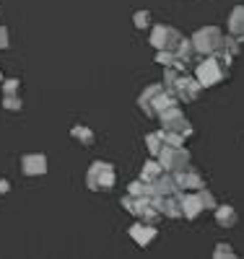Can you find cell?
<instances>
[{
    "instance_id": "21",
    "label": "cell",
    "mask_w": 244,
    "mask_h": 259,
    "mask_svg": "<svg viewBox=\"0 0 244 259\" xmlns=\"http://www.w3.org/2000/svg\"><path fill=\"white\" fill-rule=\"evenodd\" d=\"M132 24H135L138 29H151V13L148 11H138L135 16H132Z\"/></svg>"
},
{
    "instance_id": "28",
    "label": "cell",
    "mask_w": 244,
    "mask_h": 259,
    "mask_svg": "<svg viewBox=\"0 0 244 259\" xmlns=\"http://www.w3.org/2000/svg\"><path fill=\"white\" fill-rule=\"evenodd\" d=\"M6 192H11V182L0 179V194H6Z\"/></svg>"
},
{
    "instance_id": "10",
    "label": "cell",
    "mask_w": 244,
    "mask_h": 259,
    "mask_svg": "<svg viewBox=\"0 0 244 259\" xmlns=\"http://www.w3.org/2000/svg\"><path fill=\"white\" fill-rule=\"evenodd\" d=\"M180 210H182V218L190 221H195L203 212V202L197 197V192H180Z\"/></svg>"
},
{
    "instance_id": "5",
    "label": "cell",
    "mask_w": 244,
    "mask_h": 259,
    "mask_svg": "<svg viewBox=\"0 0 244 259\" xmlns=\"http://www.w3.org/2000/svg\"><path fill=\"white\" fill-rule=\"evenodd\" d=\"M195 78H197V83H200L203 89H211V85H216V83H221V80L226 78V68H224V65L216 60V55H213V57H205V60L195 68Z\"/></svg>"
},
{
    "instance_id": "18",
    "label": "cell",
    "mask_w": 244,
    "mask_h": 259,
    "mask_svg": "<svg viewBox=\"0 0 244 259\" xmlns=\"http://www.w3.org/2000/svg\"><path fill=\"white\" fill-rule=\"evenodd\" d=\"M159 133H161L164 145H171V148H177V145H185V138H182L180 133H171V130H159Z\"/></svg>"
},
{
    "instance_id": "15",
    "label": "cell",
    "mask_w": 244,
    "mask_h": 259,
    "mask_svg": "<svg viewBox=\"0 0 244 259\" xmlns=\"http://www.w3.org/2000/svg\"><path fill=\"white\" fill-rule=\"evenodd\" d=\"M229 29H231V36L241 39L244 36V6L234 8L231 16H229Z\"/></svg>"
},
{
    "instance_id": "3",
    "label": "cell",
    "mask_w": 244,
    "mask_h": 259,
    "mask_svg": "<svg viewBox=\"0 0 244 259\" xmlns=\"http://www.w3.org/2000/svg\"><path fill=\"white\" fill-rule=\"evenodd\" d=\"M192 47H195V55H203V57H213L224 50V34H221L216 26H205L200 29L192 39Z\"/></svg>"
},
{
    "instance_id": "13",
    "label": "cell",
    "mask_w": 244,
    "mask_h": 259,
    "mask_svg": "<svg viewBox=\"0 0 244 259\" xmlns=\"http://www.w3.org/2000/svg\"><path fill=\"white\" fill-rule=\"evenodd\" d=\"M130 236L138 246H148L153 239H156V226H148V223H132L130 226Z\"/></svg>"
},
{
    "instance_id": "2",
    "label": "cell",
    "mask_w": 244,
    "mask_h": 259,
    "mask_svg": "<svg viewBox=\"0 0 244 259\" xmlns=\"http://www.w3.org/2000/svg\"><path fill=\"white\" fill-rule=\"evenodd\" d=\"M117 182L115 177V166L107 163V161H94L88 166V174H86V187L94 189V192H107L112 189Z\"/></svg>"
},
{
    "instance_id": "14",
    "label": "cell",
    "mask_w": 244,
    "mask_h": 259,
    "mask_svg": "<svg viewBox=\"0 0 244 259\" xmlns=\"http://www.w3.org/2000/svg\"><path fill=\"white\" fill-rule=\"evenodd\" d=\"M213 212H216V223H218L221 228H234V226L239 223V215H236V210H234L231 205L213 207Z\"/></svg>"
},
{
    "instance_id": "27",
    "label": "cell",
    "mask_w": 244,
    "mask_h": 259,
    "mask_svg": "<svg viewBox=\"0 0 244 259\" xmlns=\"http://www.w3.org/2000/svg\"><path fill=\"white\" fill-rule=\"evenodd\" d=\"M8 45H11L8 29H6V26H0V50H8Z\"/></svg>"
},
{
    "instance_id": "1",
    "label": "cell",
    "mask_w": 244,
    "mask_h": 259,
    "mask_svg": "<svg viewBox=\"0 0 244 259\" xmlns=\"http://www.w3.org/2000/svg\"><path fill=\"white\" fill-rule=\"evenodd\" d=\"M138 106H141L148 117H159L164 109H169V106H177V99L159 83V85H148V89L141 94Z\"/></svg>"
},
{
    "instance_id": "25",
    "label": "cell",
    "mask_w": 244,
    "mask_h": 259,
    "mask_svg": "<svg viewBox=\"0 0 244 259\" xmlns=\"http://www.w3.org/2000/svg\"><path fill=\"white\" fill-rule=\"evenodd\" d=\"M18 89H21L18 78H3V91L6 94H18Z\"/></svg>"
},
{
    "instance_id": "24",
    "label": "cell",
    "mask_w": 244,
    "mask_h": 259,
    "mask_svg": "<svg viewBox=\"0 0 244 259\" xmlns=\"http://www.w3.org/2000/svg\"><path fill=\"white\" fill-rule=\"evenodd\" d=\"M239 41H241V39H236V36H224V50H226L231 57L239 55Z\"/></svg>"
},
{
    "instance_id": "17",
    "label": "cell",
    "mask_w": 244,
    "mask_h": 259,
    "mask_svg": "<svg viewBox=\"0 0 244 259\" xmlns=\"http://www.w3.org/2000/svg\"><path fill=\"white\" fill-rule=\"evenodd\" d=\"M161 174H164V168L159 166V161H153V158H151V161H146V163H143L141 179H143V182H153V179L161 177Z\"/></svg>"
},
{
    "instance_id": "8",
    "label": "cell",
    "mask_w": 244,
    "mask_h": 259,
    "mask_svg": "<svg viewBox=\"0 0 244 259\" xmlns=\"http://www.w3.org/2000/svg\"><path fill=\"white\" fill-rule=\"evenodd\" d=\"M180 39H182V34L177 31V29L159 24V26H153V31H151V47H153V50H166V52H174V50H177V45H180Z\"/></svg>"
},
{
    "instance_id": "22",
    "label": "cell",
    "mask_w": 244,
    "mask_h": 259,
    "mask_svg": "<svg viewBox=\"0 0 244 259\" xmlns=\"http://www.w3.org/2000/svg\"><path fill=\"white\" fill-rule=\"evenodd\" d=\"M197 197H200V202H203V210H213L216 207V197L203 187V189H197Z\"/></svg>"
},
{
    "instance_id": "26",
    "label": "cell",
    "mask_w": 244,
    "mask_h": 259,
    "mask_svg": "<svg viewBox=\"0 0 244 259\" xmlns=\"http://www.w3.org/2000/svg\"><path fill=\"white\" fill-rule=\"evenodd\" d=\"M156 62H159V65H171V62H174V52L159 50V55H156Z\"/></svg>"
},
{
    "instance_id": "11",
    "label": "cell",
    "mask_w": 244,
    "mask_h": 259,
    "mask_svg": "<svg viewBox=\"0 0 244 259\" xmlns=\"http://www.w3.org/2000/svg\"><path fill=\"white\" fill-rule=\"evenodd\" d=\"M151 184V189H153V197H169V194H180L182 189L177 187V182H174V177L171 174H164L161 177H156L153 182H148Z\"/></svg>"
},
{
    "instance_id": "7",
    "label": "cell",
    "mask_w": 244,
    "mask_h": 259,
    "mask_svg": "<svg viewBox=\"0 0 244 259\" xmlns=\"http://www.w3.org/2000/svg\"><path fill=\"white\" fill-rule=\"evenodd\" d=\"M169 94H171L177 101H195V99H200L203 85L197 83V78H192L190 73H182L180 78H177V80L171 83Z\"/></svg>"
},
{
    "instance_id": "9",
    "label": "cell",
    "mask_w": 244,
    "mask_h": 259,
    "mask_svg": "<svg viewBox=\"0 0 244 259\" xmlns=\"http://www.w3.org/2000/svg\"><path fill=\"white\" fill-rule=\"evenodd\" d=\"M177 187H180L182 192H197V189H203L205 187V179L200 177V171L192 168V166H185L182 171H177V174H171Z\"/></svg>"
},
{
    "instance_id": "6",
    "label": "cell",
    "mask_w": 244,
    "mask_h": 259,
    "mask_svg": "<svg viewBox=\"0 0 244 259\" xmlns=\"http://www.w3.org/2000/svg\"><path fill=\"white\" fill-rule=\"evenodd\" d=\"M159 122H161V130H171V133H180L182 138H190L195 135V127L190 124V119L177 109V106H169L159 114Z\"/></svg>"
},
{
    "instance_id": "29",
    "label": "cell",
    "mask_w": 244,
    "mask_h": 259,
    "mask_svg": "<svg viewBox=\"0 0 244 259\" xmlns=\"http://www.w3.org/2000/svg\"><path fill=\"white\" fill-rule=\"evenodd\" d=\"M0 80H3V73H0Z\"/></svg>"
},
{
    "instance_id": "4",
    "label": "cell",
    "mask_w": 244,
    "mask_h": 259,
    "mask_svg": "<svg viewBox=\"0 0 244 259\" xmlns=\"http://www.w3.org/2000/svg\"><path fill=\"white\" fill-rule=\"evenodd\" d=\"M156 161L166 174H177V171H182L185 166H190V150L185 145H177V148L164 145L156 153Z\"/></svg>"
},
{
    "instance_id": "19",
    "label": "cell",
    "mask_w": 244,
    "mask_h": 259,
    "mask_svg": "<svg viewBox=\"0 0 244 259\" xmlns=\"http://www.w3.org/2000/svg\"><path fill=\"white\" fill-rule=\"evenodd\" d=\"M146 145H148V150L153 153V158H156V153L164 148V140H161V133H151V135H146Z\"/></svg>"
},
{
    "instance_id": "20",
    "label": "cell",
    "mask_w": 244,
    "mask_h": 259,
    "mask_svg": "<svg viewBox=\"0 0 244 259\" xmlns=\"http://www.w3.org/2000/svg\"><path fill=\"white\" fill-rule=\"evenodd\" d=\"M3 106H6L8 112H21V109H24V101H21V96H18V94H6Z\"/></svg>"
},
{
    "instance_id": "12",
    "label": "cell",
    "mask_w": 244,
    "mask_h": 259,
    "mask_svg": "<svg viewBox=\"0 0 244 259\" xmlns=\"http://www.w3.org/2000/svg\"><path fill=\"white\" fill-rule=\"evenodd\" d=\"M21 168H24L26 177H44L47 174V158L42 153H29L21 158Z\"/></svg>"
},
{
    "instance_id": "16",
    "label": "cell",
    "mask_w": 244,
    "mask_h": 259,
    "mask_svg": "<svg viewBox=\"0 0 244 259\" xmlns=\"http://www.w3.org/2000/svg\"><path fill=\"white\" fill-rule=\"evenodd\" d=\"M71 138H76L81 145H94V133H91V127H86V124H76L71 130Z\"/></svg>"
},
{
    "instance_id": "23",
    "label": "cell",
    "mask_w": 244,
    "mask_h": 259,
    "mask_svg": "<svg viewBox=\"0 0 244 259\" xmlns=\"http://www.w3.org/2000/svg\"><path fill=\"white\" fill-rule=\"evenodd\" d=\"M213 256H218V259H231V256H236V251H234L229 244H216Z\"/></svg>"
}]
</instances>
